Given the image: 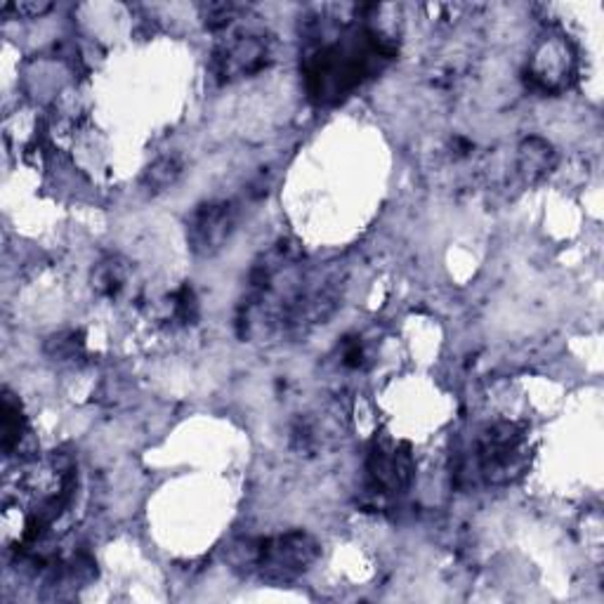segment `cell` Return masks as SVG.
<instances>
[{
    "instance_id": "2",
    "label": "cell",
    "mask_w": 604,
    "mask_h": 604,
    "mask_svg": "<svg viewBox=\"0 0 604 604\" xmlns=\"http://www.w3.org/2000/svg\"><path fill=\"white\" fill-rule=\"evenodd\" d=\"M239 565L268 583H291L312 569L319 559V543L307 532H286L239 545Z\"/></svg>"
},
{
    "instance_id": "5",
    "label": "cell",
    "mask_w": 604,
    "mask_h": 604,
    "mask_svg": "<svg viewBox=\"0 0 604 604\" xmlns=\"http://www.w3.org/2000/svg\"><path fill=\"white\" fill-rule=\"evenodd\" d=\"M416 477V461L404 441L376 439L366 453L368 492L376 496H400Z\"/></svg>"
},
{
    "instance_id": "9",
    "label": "cell",
    "mask_w": 604,
    "mask_h": 604,
    "mask_svg": "<svg viewBox=\"0 0 604 604\" xmlns=\"http://www.w3.org/2000/svg\"><path fill=\"white\" fill-rule=\"evenodd\" d=\"M182 170H185V166L178 156H173V154L158 156L154 164L144 170L142 185L150 191H154V194H158V191H166L175 182H178Z\"/></svg>"
},
{
    "instance_id": "12",
    "label": "cell",
    "mask_w": 604,
    "mask_h": 604,
    "mask_svg": "<svg viewBox=\"0 0 604 604\" xmlns=\"http://www.w3.org/2000/svg\"><path fill=\"white\" fill-rule=\"evenodd\" d=\"M85 347V341H83V333L79 331H64V333H57L52 335L50 341L46 343V352L48 357H52L55 362H71L76 359L81 352Z\"/></svg>"
},
{
    "instance_id": "8",
    "label": "cell",
    "mask_w": 604,
    "mask_h": 604,
    "mask_svg": "<svg viewBox=\"0 0 604 604\" xmlns=\"http://www.w3.org/2000/svg\"><path fill=\"white\" fill-rule=\"evenodd\" d=\"M128 279H130L128 262L116 256H109L105 260H99L93 268L91 286L99 298L116 300L126 291Z\"/></svg>"
},
{
    "instance_id": "3",
    "label": "cell",
    "mask_w": 604,
    "mask_h": 604,
    "mask_svg": "<svg viewBox=\"0 0 604 604\" xmlns=\"http://www.w3.org/2000/svg\"><path fill=\"white\" fill-rule=\"evenodd\" d=\"M244 17L229 32L220 34L211 57V71L220 83H234L258 76L274 60L272 36L258 26L244 24Z\"/></svg>"
},
{
    "instance_id": "11",
    "label": "cell",
    "mask_w": 604,
    "mask_h": 604,
    "mask_svg": "<svg viewBox=\"0 0 604 604\" xmlns=\"http://www.w3.org/2000/svg\"><path fill=\"white\" fill-rule=\"evenodd\" d=\"M168 319L178 327H191L199 319V298L189 284L180 286L168 300Z\"/></svg>"
},
{
    "instance_id": "1",
    "label": "cell",
    "mask_w": 604,
    "mask_h": 604,
    "mask_svg": "<svg viewBox=\"0 0 604 604\" xmlns=\"http://www.w3.org/2000/svg\"><path fill=\"white\" fill-rule=\"evenodd\" d=\"M529 465V427L518 421H496L482 427L473 453L455 470L459 479L486 486H508Z\"/></svg>"
},
{
    "instance_id": "6",
    "label": "cell",
    "mask_w": 604,
    "mask_h": 604,
    "mask_svg": "<svg viewBox=\"0 0 604 604\" xmlns=\"http://www.w3.org/2000/svg\"><path fill=\"white\" fill-rule=\"evenodd\" d=\"M239 209L234 201L215 199L199 203L187 217V244L199 258H213L227 246L237 229Z\"/></svg>"
},
{
    "instance_id": "10",
    "label": "cell",
    "mask_w": 604,
    "mask_h": 604,
    "mask_svg": "<svg viewBox=\"0 0 604 604\" xmlns=\"http://www.w3.org/2000/svg\"><path fill=\"white\" fill-rule=\"evenodd\" d=\"M26 437V418L20 404L12 400V394H5L3 400V451L10 455L14 449H20L22 439Z\"/></svg>"
},
{
    "instance_id": "4",
    "label": "cell",
    "mask_w": 604,
    "mask_h": 604,
    "mask_svg": "<svg viewBox=\"0 0 604 604\" xmlns=\"http://www.w3.org/2000/svg\"><path fill=\"white\" fill-rule=\"evenodd\" d=\"M577 50L565 36H543L536 40V46L529 55L524 69L526 85L541 95H559L571 87L577 81Z\"/></svg>"
},
{
    "instance_id": "13",
    "label": "cell",
    "mask_w": 604,
    "mask_h": 604,
    "mask_svg": "<svg viewBox=\"0 0 604 604\" xmlns=\"http://www.w3.org/2000/svg\"><path fill=\"white\" fill-rule=\"evenodd\" d=\"M337 362L345 371H362L368 364V345L362 335H347L345 341L337 345Z\"/></svg>"
},
{
    "instance_id": "7",
    "label": "cell",
    "mask_w": 604,
    "mask_h": 604,
    "mask_svg": "<svg viewBox=\"0 0 604 604\" xmlns=\"http://www.w3.org/2000/svg\"><path fill=\"white\" fill-rule=\"evenodd\" d=\"M557 168V152L555 146L538 135L524 138L514 154V173L522 180V185L534 187L543 180H548L553 170Z\"/></svg>"
},
{
    "instance_id": "14",
    "label": "cell",
    "mask_w": 604,
    "mask_h": 604,
    "mask_svg": "<svg viewBox=\"0 0 604 604\" xmlns=\"http://www.w3.org/2000/svg\"><path fill=\"white\" fill-rule=\"evenodd\" d=\"M50 3H10L3 5V12H17L22 17H43V14L50 12Z\"/></svg>"
}]
</instances>
